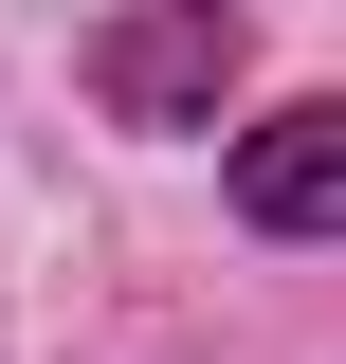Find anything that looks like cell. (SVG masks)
<instances>
[{
    "label": "cell",
    "mask_w": 346,
    "mask_h": 364,
    "mask_svg": "<svg viewBox=\"0 0 346 364\" xmlns=\"http://www.w3.org/2000/svg\"><path fill=\"white\" fill-rule=\"evenodd\" d=\"M237 73H256V18H237V0H110V18H91V109L146 128V146L219 128Z\"/></svg>",
    "instance_id": "1"
},
{
    "label": "cell",
    "mask_w": 346,
    "mask_h": 364,
    "mask_svg": "<svg viewBox=\"0 0 346 364\" xmlns=\"http://www.w3.org/2000/svg\"><path fill=\"white\" fill-rule=\"evenodd\" d=\"M237 219H256V237H346V91L237 128Z\"/></svg>",
    "instance_id": "2"
}]
</instances>
